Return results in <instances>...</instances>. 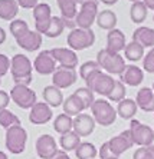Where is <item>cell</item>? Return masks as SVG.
Segmentation results:
<instances>
[{
  "mask_svg": "<svg viewBox=\"0 0 154 159\" xmlns=\"http://www.w3.org/2000/svg\"><path fill=\"white\" fill-rule=\"evenodd\" d=\"M32 70L33 63L30 62L27 56L17 53L10 59V73L15 85H27L32 83Z\"/></svg>",
  "mask_w": 154,
  "mask_h": 159,
  "instance_id": "cell-1",
  "label": "cell"
},
{
  "mask_svg": "<svg viewBox=\"0 0 154 159\" xmlns=\"http://www.w3.org/2000/svg\"><path fill=\"white\" fill-rule=\"evenodd\" d=\"M97 63L99 65L104 72L108 75H118L120 76L125 69V59L120 53H113L107 50V49H101L97 55Z\"/></svg>",
  "mask_w": 154,
  "mask_h": 159,
  "instance_id": "cell-2",
  "label": "cell"
},
{
  "mask_svg": "<svg viewBox=\"0 0 154 159\" xmlns=\"http://www.w3.org/2000/svg\"><path fill=\"white\" fill-rule=\"evenodd\" d=\"M91 115L95 119L97 125L109 126L117 120V109L111 105V102L105 99H95L91 106Z\"/></svg>",
  "mask_w": 154,
  "mask_h": 159,
  "instance_id": "cell-3",
  "label": "cell"
},
{
  "mask_svg": "<svg viewBox=\"0 0 154 159\" xmlns=\"http://www.w3.org/2000/svg\"><path fill=\"white\" fill-rule=\"evenodd\" d=\"M27 142V132L22 125L12 126L9 129H6V136H4V143L6 148L10 153L19 155L25 151Z\"/></svg>",
  "mask_w": 154,
  "mask_h": 159,
  "instance_id": "cell-4",
  "label": "cell"
},
{
  "mask_svg": "<svg viewBox=\"0 0 154 159\" xmlns=\"http://www.w3.org/2000/svg\"><path fill=\"white\" fill-rule=\"evenodd\" d=\"M66 43L68 46L75 50V52H79V50H85V49L91 48L92 44L95 43V33L92 29H79V27H75L69 32L66 37Z\"/></svg>",
  "mask_w": 154,
  "mask_h": 159,
  "instance_id": "cell-5",
  "label": "cell"
},
{
  "mask_svg": "<svg viewBox=\"0 0 154 159\" xmlns=\"http://www.w3.org/2000/svg\"><path fill=\"white\" fill-rule=\"evenodd\" d=\"M114 83H115V79L111 75H108L104 70H98L85 82V86H88L97 95L108 96L114 88Z\"/></svg>",
  "mask_w": 154,
  "mask_h": 159,
  "instance_id": "cell-6",
  "label": "cell"
},
{
  "mask_svg": "<svg viewBox=\"0 0 154 159\" xmlns=\"http://www.w3.org/2000/svg\"><path fill=\"white\" fill-rule=\"evenodd\" d=\"M10 99L19 106L20 109H30L36 102L38 96L36 92L32 90L27 85H15L10 90Z\"/></svg>",
  "mask_w": 154,
  "mask_h": 159,
  "instance_id": "cell-7",
  "label": "cell"
},
{
  "mask_svg": "<svg viewBox=\"0 0 154 159\" xmlns=\"http://www.w3.org/2000/svg\"><path fill=\"white\" fill-rule=\"evenodd\" d=\"M128 129L132 132V138H134V143L137 146H148L151 142L154 141V129L150 128L146 123H141L137 119H131L130 128Z\"/></svg>",
  "mask_w": 154,
  "mask_h": 159,
  "instance_id": "cell-8",
  "label": "cell"
},
{
  "mask_svg": "<svg viewBox=\"0 0 154 159\" xmlns=\"http://www.w3.org/2000/svg\"><path fill=\"white\" fill-rule=\"evenodd\" d=\"M98 4L99 3H82L75 17V25L79 29H91L92 25L97 22L98 16Z\"/></svg>",
  "mask_w": 154,
  "mask_h": 159,
  "instance_id": "cell-9",
  "label": "cell"
},
{
  "mask_svg": "<svg viewBox=\"0 0 154 159\" xmlns=\"http://www.w3.org/2000/svg\"><path fill=\"white\" fill-rule=\"evenodd\" d=\"M33 19H35V30L41 34H46L51 20H52V9L48 3H38L33 7Z\"/></svg>",
  "mask_w": 154,
  "mask_h": 159,
  "instance_id": "cell-10",
  "label": "cell"
},
{
  "mask_svg": "<svg viewBox=\"0 0 154 159\" xmlns=\"http://www.w3.org/2000/svg\"><path fill=\"white\" fill-rule=\"evenodd\" d=\"M33 69L42 76H48V75H53L55 70L58 69V62L52 56L51 50H42L39 55L36 56V59L33 62Z\"/></svg>",
  "mask_w": 154,
  "mask_h": 159,
  "instance_id": "cell-11",
  "label": "cell"
},
{
  "mask_svg": "<svg viewBox=\"0 0 154 159\" xmlns=\"http://www.w3.org/2000/svg\"><path fill=\"white\" fill-rule=\"evenodd\" d=\"M35 148H36V153H38V156L41 159H52L60 151L58 148V143L55 141V138L51 136V135H46V133L45 135H41L36 139Z\"/></svg>",
  "mask_w": 154,
  "mask_h": 159,
  "instance_id": "cell-12",
  "label": "cell"
},
{
  "mask_svg": "<svg viewBox=\"0 0 154 159\" xmlns=\"http://www.w3.org/2000/svg\"><path fill=\"white\" fill-rule=\"evenodd\" d=\"M108 145H109V149L113 152L114 156H120L123 155L124 152H127L130 148L134 146V138H132V132L130 129L121 132L120 135L111 138L108 141Z\"/></svg>",
  "mask_w": 154,
  "mask_h": 159,
  "instance_id": "cell-13",
  "label": "cell"
},
{
  "mask_svg": "<svg viewBox=\"0 0 154 159\" xmlns=\"http://www.w3.org/2000/svg\"><path fill=\"white\" fill-rule=\"evenodd\" d=\"M52 56L58 62L59 67H66V69H75L78 67L79 57L75 50L71 48H53L51 49Z\"/></svg>",
  "mask_w": 154,
  "mask_h": 159,
  "instance_id": "cell-14",
  "label": "cell"
},
{
  "mask_svg": "<svg viewBox=\"0 0 154 159\" xmlns=\"http://www.w3.org/2000/svg\"><path fill=\"white\" fill-rule=\"evenodd\" d=\"M52 118H53L52 107L49 106L46 102H36L33 106L30 107L29 120L33 125H45V123L51 122Z\"/></svg>",
  "mask_w": 154,
  "mask_h": 159,
  "instance_id": "cell-15",
  "label": "cell"
},
{
  "mask_svg": "<svg viewBox=\"0 0 154 159\" xmlns=\"http://www.w3.org/2000/svg\"><path fill=\"white\" fill-rule=\"evenodd\" d=\"M78 80V73L75 69H66V67H58L52 75V85L59 89H68Z\"/></svg>",
  "mask_w": 154,
  "mask_h": 159,
  "instance_id": "cell-16",
  "label": "cell"
},
{
  "mask_svg": "<svg viewBox=\"0 0 154 159\" xmlns=\"http://www.w3.org/2000/svg\"><path fill=\"white\" fill-rule=\"evenodd\" d=\"M95 119L89 113H79L74 118V132H76L81 138H87L92 135L95 130Z\"/></svg>",
  "mask_w": 154,
  "mask_h": 159,
  "instance_id": "cell-17",
  "label": "cell"
},
{
  "mask_svg": "<svg viewBox=\"0 0 154 159\" xmlns=\"http://www.w3.org/2000/svg\"><path fill=\"white\" fill-rule=\"evenodd\" d=\"M120 80L128 86H140L144 80V70L137 65H127L124 72L120 75Z\"/></svg>",
  "mask_w": 154,
  "mask_h": 159,
  "instance_id": "cell-18",
  "label": "cell"
},
{
  "mask_svg": "<svg viewBox=\"0 0 154 159\" xmlns=\"http://www.w3.org/2000/svg\"><path fill=\"white\" fill-rule=\"evenodd\" d=\"M125 46H127V39L123 30L115 27L107 33V50L113 53H120L125 49Z\"/></svg>",
  "mask_w": 154,
  "mask_h": 159,
  "instance_id": "cell-19",
  "label": "cell"
},
{
  "mask_svg": "<svg viewBox=\"0 0 154 159\" xmlns=\"http://www.w3.org/2000/svg\"><path fill=\"white\" fill-rule=\"evenodd\" d=\"M16 43L19 44V48H22L26 52H36L42 46V34L36 30H29L25 36L17 39Z\"/></svg>",
  "mask_w": 154,
  "mask_h": 159,
  "instance_id": "cell-20",
  "label": "cell"
},
{
  "mask_svg": "<svg viewBox=\"0 0 154 159\" xmlns=\"http://www.w3.org/2000/svg\"><path fill=\"white\" fill-rule=\"evenodd\" d=\"M135 102L138 105V107L144 112H154V90L153 88H141L137 92L135 96Z\"/></svg>",
  "mask_w": 154,
  "mask_h": 159,
  "instance_id": "cell-21",
  "label": "cell"
},
{
  "mask_svg": "<svg viewBox=\"0 0 154 159\" xmlns=\"http://www.w3.org/2000/svg\"><path fill=\"white\" fill-rule=\"evenodd\" d=\"M56 4L59 7L60 17L65 22L68 20H75L76 15H78V4L79 0H56Z\"/></svg>",
  "mask_w": 154,
  "mask_h": 159,
  "instance_id": "cell-22",
  "label": "cell"
},
{
  "mask_svg": "<svg viewBox=\"0 0 154 159\" xmlns=\"http://www.w3.org/2000/svg\"><path fill=\"white\" fill-rule=\"evenodd\" d=\"M43 100L51 107H59L64 105V95H62V89L56 88L55 85H49L43 89Z\"/></svg>",
  "mask_w": 154,
  "mask_h": 159,
  "instance_id": "cell-23",
  "label": "cell"
},
{
  "mask_svg": "<svg viewBox=\"0 0 154 159\" xmlns=\"http://www.w3.org/2000/svg\"><path fill=\"white\" fill-rule=\"evenodd\" d=\"M138 111V105L137 102L132 99H123L121 102H118V106H117V115L120 116L121 119H125V120H131L134 119L135 113Z\"/></svg>",
  "mask_w": 154,
  "mask_h": 159,
  "instance_id": "cell-24",
  "label": "cell"
},
{
  "mask_svg": "<svg viewBox=\"0 0 154 159\" xmlns=\"http://www.w3.org/2000/svg\"><path fill=\"white\" fill-rule=\"evenodd\" d=\"M132 40L138 42L143 48H154V29L148 26H141L134 30Z\"/></svg>",
  "mask_w": 154,
  "mask_h": 159,
  "instance_id": "cell-25",
  "label": "cell"
},
{
  "mask_svg": "<svg viewBox=\"0 0 154 159\" xmlns=\"http://www.w3.org/2000/svg\"><path fill=\"white\" fill-rule=\"evenodd\" d=\"M19 13V4L16 0H0V19L12 22Z\"/></svg>",
  "mask_w": 154,
  "mask_h": 159,
  "instance_id": "cell-26",
  "label": "cell"
},
{
  "mask_svg": "<svg viewBox=\"0 0 154 159\" xmlns=\"http://www.w3.org/2000/svg\"><path fill=\"white\" fill-rule=\"evenodd\" d=\"M62 107H64V113L72 116V118H75V116H78L79 113H82V112L85 111L82 102L79 100V98L76 96L75 93H72L71 96H68L66 99L64 100Z\"/></svg>",
  "mask_w": 154,
  "mask_h": 159,
  "instance_id": "cell-27",
  "label": "cell"
},
{
  "mask_svg": "<svg viewBox=\"0 0 154 159\" xmlns=\"http://www.w3.org/2000/svg\"><path fill=\"white\" fill-rule=\"evenodd\" d=\"M98 25V27L102 30H113L115 29L117 26V15L114 13L113 10H101L99 13H98L97 16V22H95Z\"/></svg>",
  "mask_w": 154,
  "mask_h": 159,
  "instance_id": "cell-28",
  "label": "cell"
},
{
  "mask_svg": "<svg viewBox=\"0 0 154 159\" xmlns=\"http://www.w3.org/2000/svg\"><path fill=\"white\" fill-rule=\"evenodd\" d=\"M81 142H82L81 136L74 130H71L69 133H65V135H60L59 138V146L65 152H72V151L75 152Z\"/></svg>",
  "mask_w": 154,
  "mask_h": 159,
  "instance_id": "cell-29",
  "label": "cell"
},
{
  "mask_svg": "<svg viewBox=\"0 0 154 159\" xmlns=\"http://www.w3.org/2000/svg\"><path fill=\"white\" fill-rule=\"evenodd\" d=\"M53 129L59 135H65L74 130V118L66 113H59L53 120Z\"/></svg>",
  "mask_w": 154,
  "mask_h": 159,
  "instance_id": "cell-30",
  "label": "cell"
},
{
  "mask_svg": "<svg viewBox=\"0 0 154 159\" xmlns=\"http://www.w3.org/2000/svg\"><path fill=\"white\" fill-rule=\"evenodd\" d=\"M147 15H148V9H147L143 0L131 4V7H130V19H131L132 23H135V25L143 23L147 19Z\"/></svg>",
  "mask_w": 154,
  "mask_h": 159,
  "instance_id": "cell-31",
  "label": "cell"
},
{
  "mask_svg": "<svg viewBox=\"0 0 154 159\" xmlns=\"http://www.w3.org/2000/svg\"><path fill=\"white\" fill-rule=\"evenodd\" d=\"M124 56H125V59L130 60V62H140L144 56V48L138 43V42L131 40L130 43H127V46H125Z\"/></svg>",
  "mask_w": 154,
  "mask_h": 159,
  "instance_id": "cell-32",
  "label": "cell"
},
{
  "mask_svg": "<svg viewBox=\"0 0 154 159\" xmlns=\"http://www.w3.org/2000/svg\"><path fill=\"white\" fill-rule=\"evenodd\" d=\"M97 155V146L92 142H81L75 151V156L78 159H95Z\"/></svg>",
  "mask_w": 154,
  "mask_h": 159,
  "instance_id": "cell-33",
  "label": "cell"
},
{
  "mask_svg": "<svg viewBox=\"0 0 154 159\" xmlns=\"http://www.w3.org/2000/svg\"><path fill=\"white\" fill-rule=\"evenodd\" d=\"M76 95V96L79 98V100L82 102L84 107H85V111L87 109H91V106H92V103L95 102V93L91 90L88 86H82V88H78L74 92Z\"/></svg>",
  "mask_w": 154,
  "mask_h": 159,
  "instance_id": "cell-34",
  "label": "cell"
},
{
  "mask_svg": "<svg viewBox=\"0 0 154 159\" xmlns=\"http://www.w3.org/2000/svg\"><path fill=\"white\" fill-rule=\"evenodd\" d=\"M65 22L64 19L60 17V16H52V20H51V26H49L48 32H46L45 36L51 37V39H55V37L60 36L62 32L65 30Z\"/></svg>",
  "mask_w": 154,
  "mask_h": 159,
  "instance_id": "cell-35",
  "label": "cell"
},
{
  "mask_svg": "<svg viewBox=\"0 0 154 159\" xmlns=\"http://www.w3.org/2000/svg\"><path fill=\"white\" fill-rule=\"evenodd\" d=\"M9 30H10V33L13 34V37L17 40V39H20L22 36H25L30 29H29V25H27L25 20H22V19H15V20L10 22Z\"/></svg>",
  "mask_w": 154,
  "mask_h": 159,
  "instance_id": "cell-36",
  "label": "cell"
},
{
  "mask_svg": "<svg viewBox=\"0 0 154 159\" xmlns=\"http://www.w3.org/2000/svg\"><path fill=\"white\" fill-rule=\"evenodd\" d=\"M16 125H22V123H20V119L17 118L13 112L9 111V109L0 111V126H2V128L9 129V128L16 126Z\"/></svg>",
  "mask_w": 154,
  "mask_h": 159,
  "instance_id": "cell-37",
  "label": "cell"
},
{
  "mask_svg": "<svg viewBox=\"0 0 154 159\" xmlns=\"http://www.w3.org/2000/svg\"><path fill=\"white\" fill-rule=\"evenodd\" d=\"M98 70H102V69L99 67L97 60H87V62H84L82 65H81V67H79V76H81V79H84V80L87 82L88 79Z\"/></svg>",
  "mask_w": 154,
  "mask_h": 159,
  "instance_id": "cell-38",
  "label": "cell"
},
{
  "mask_svg": "<svg viewBox=\"0 0 154 159\" xmlns=\"http://www.w3.org/2000/svg\"><path fill=\"white\" fill-rule=\"evenodd\" d=\"M125 93H127L125 85L120 79H115L113 90H111V93H109L107 98H108V100H111V102H117V103H118V102H121L123 99H125Z\"/></svg>",
  "mask_w": 154,
  "mask_h": 159,
  "instance_id": "cell-39",
  "label": "cell"
},
{
  "mask_svg": "<svg viewBox=\"0 0 154 159\" xmlns=\"http://www.w3.org/2000/svg\"><path fill=\"white\" fill-rule=\"evenodd\" d=\"M143 70L148 73H154V48L144 56L143 59Z\"/></svg>",
  "mask_w": 154,
  "mask_h": 159,
  "instance_id": "cell-40",
  "label": "cell"
},
{
  "mask_svg": "<svg viewBox=\"0 0 154 159\" xmlns=\"http://www.w3.org/2000/svg\"><path fill=\"white\" fill-rule=\"evenodd\" d=\"M154 153L150 152L146 146H140L138 149L134 151V155H132V159H153Z\"/></svg>",
  "mask_w": 154,
  "mask_h": 159,
  "instance_id": "cell-41",
  "label": "cell"
},
{
  "mask_svg": "<svg viewBox=\"0 0 154 159\" xmlns=\"http://www.w3.org/2000/svg\"><path fill=\"white\" fill-rule=\"evenodd\" d=\"M9 70H10V59L6 55L0 53V78H3Z\"/></svg>",
  "mask_w": 154,
  "mask_h": 159,
  "instance_id": "cell-42",
  "label": "cell"
},
{
  "mask_svg": "<svg viewBox=\"0 0 154 159\" xmlns=\"http://www.w3.org/2000/svg\"><path fill=\"white\" fill-rule=\"evenodd\" d=\"M98 156H99V159H108V158H111V156H114L111 149H109L108 141L104 142V143L101 145V148L98 149Z\"/></svg>",
  "mask_w": 154,
  "mask_h": 159,
  "instance_id": "cell-43",
  "label": "cell"
},
{
  "mask_svg": "<svg viewBox=\"0 0 154 159\" xmlns=\"http://www.w3.org/2000/svg\"><path fill=\"white\" fill-rule=\"evenodd\" d=\"M10 93L4 92V90H0V111L3 109H7L9 103H10Z\"/></svg>",
  "mask_w": 154,
  "mask_h": 159,
  "instance_id": "cell-44",
  "label": "cell"
},
{
  "mask_svg": "<svg viewBox=\"0 0 154 159\" xmlns=\"http://www.w3.org/2000/svg\"><path fill=\"white\" fill-rule=\"evenodd\" d=\"M16 2L22 9H33L39 3V0H16Z\"/></svg>",
  "mask_w": 154,
  "mask_h": 159,
  "instance_id": "cell-45",
  "label": "cell"
},
{
  "mask_svg": "<svg viewBox=\"0 0 154 159\" xmlns=\"http://www.w3.org/2000/svg\"><path fill=\"white\" fill-rule=\"evenodd\" d=\"M52 159H71L69 158V155H68V152H65V151H59L56 153V155L53 156Z\"/></svg>",
  "mask_w": 154,
  "mask_h": 159,
  "instance_id": "cell-46",
  "label": "cell"
},
{
  "mask_svg": "<svg viewBox=\"0 0 154 159\" xmlns=\"http://www.w3.org/2000/svg\"><path fill=\"white\" fill-rule=\"evenodd\" d=\"M148 10H154V0H143Z\"/></svg>",
  "mask_w": 154,
  "mask_h": 159,
  "instance_id": "cell-47",
  "label": "cell"
},
{
  "mask_svg": "<svg viewBox=\"0 0 154 159\" xmlns=\"http://www.w3.org/2000/svg\"><path fill=\"white\" fill-rule=\"evenodd\" d=\"M4 40H6V32L3 27H0V44H3Z\"/></svg>",
  "mask_w": 154,
  "mask_h": 159,
  "instance_id": "cell-48",
  "label": "cell"
},
{
  "mask_svg": "<svg viewBox=\"0 0 154 159\" xmlns=\"http://www.w3.org/2000/svg\"><path fill=\"white\" fill-rule=\"evenodd\" d=\"M99 2L104 3V4H107V6H114V4L118 3V0H99Z\"/></svg>",
  "mask_w": 154,
  "mask_h": 159,
  "instance_id": "cell-49",
  "label": "cell"
},
{
  "mask_svg": "<svg viewBox=\"0 0 154 159\" xmlns=\"http://www.w3.org/2000/svg\"><path fill=\"white\" fill-rule=\"evenodd\" d=\"M82 3H99V0H79V4Z\"/></svg>",
  "mask_w": 154,
  "mask_h": 159,
  "instance_id": "cell-50",
  "label": "cell"
},
{
  "mask_svg": "<svg viewBox=\"0 0 154 159\" xmlns=\"http://www.w3.org/2000/svg\"><path fill=\"white\" fill-rule=\"evenodd\" d=\"M147 149H148V151H150V152H153V153H154V141L151 142V143L148 145V146H147Z\"/></svg>",
  "mask_w": 154,
  "mask_h": 159,
  "instance_id": "cell-51",
  "label": "cell"
},
{
  "mask_svg": "<svg viewBox=\"0 0 154 159\" xmlns=\"http://www.w3.org/2000/svg\"><path fill=\"white\" fill-rule=\"evenodd\" d=\"M0 159H9V158H7V155H6V153H4L3 151H0Z\"/></svg>",
  "mask_w": 154,
  "mask_h": 159,
  "instance_id": "cell-52",
  "label": "cell"
},
{
  "mask_svg": "<svg viewBox=\"0 0 154 159\" xmlns=\"http://www.w3.org/2000/svg\"><path fill=\"white\" fill-rule=\"evenodd\" d=\"M108 159H118V156H111V158H108Z\"/></svg>",
  "mask_w": 154,
  "mask_h": 159,
  "instance_id": "cell-53",
  "label": "cell"
},
{
  "mask_svg": "<svg viewBox=\"0 0 154 159\" xmlns=\"http://www.w3.org/2000/svg\"><path fill=\"white\" fill-rule=\"evenodd\" d=\"M130 2H131V3H135V2H140V0H130Z\"/></svg>",
  "mask_w": 154,
  "mask_h": 159,
  "instance_id": "cell-54",
  "label": "cell"
},
{
  "mask_svg": "<svg viewBox=\"0 0 154 159\" xmlns=\"http://www.w3.org/2000/svg\"><path fill=\"white\" fill-rule=\"evenodd\" d=\"M153 90H154V83H153Z\"/></svg>",
  "mask_w": 154,
  "mask_h": 159,
  "instance_id": "cell-55",
  "label": "cell"
},
{
  "mask_svg": "<svg viewBox=\"0 0 154 159\" xmlns=\"http://www.w3.org/2000/svg\"><path fill=\"white\" fill-rule=\"evenodd\" d=\"M153 159H154V156H153Z\"/></svg>",
  "mask_w": 154,
  "mask_h": 159,
  "instance_id": "cell-56",
  "label": "cell"
},
{
  "mask_svg": "<svg viewBox=\"0 0 154 159\" xmlns=\"http://www.w3.org/2000/svg\"><path fill=\"white\" fill-rule=\"evenodd\" d=\"M153 20H154V17H153Z\"/></svg>",
  "mask_w": 154,
  "mask_h": 159,
  "instance_id": "cell-57",
  "label": "cell"
}]
</instances>
